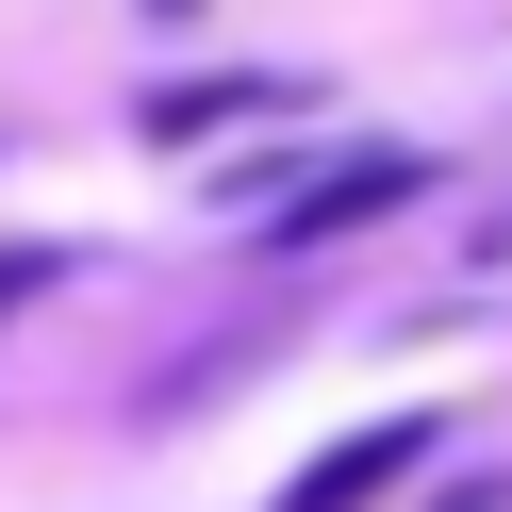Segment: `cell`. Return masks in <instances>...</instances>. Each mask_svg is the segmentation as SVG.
<instances>
[{
    "instance_id": "cell-4",
    "label": "cell",
    "mask_w": 512,
    "mask_h": 512,
    "mask_svg": "<svg viewBox=\"0 0 512 512\" xmlns=\"http://www.w3.org/2000/svg\"><path fill=\"white\" fill-rule=\"evenodd\" d=\"M446 512H512V479H463V496H446Z\"/></svg>"
},
{
    "instance_id": "cell-2",
    "label": "cell",
    "mask_w": 512,
    "mask_h": 512,
    "mask_svg": "<svg viewBox=\"0 0 512 512\" xmlns=\"http://www.w3.org/2000/svg\"><path fill=\"white\" fill-rule=\"evenodd\" d=\"M413 463H430V413H380V430H347V446H331V463H314L281 512H380Z\"/></svg>"
},
{
    "instance_id": "cell-1",
    "label": "cell",
    "mask_w": 512,
    "mask_h": 512,
    "mask_svg": "<svg viewBox=\"0 0 512 512\" xmlns=\"http://www.w3.org/2000/svg\"><path fill=\"white\" fill-rule=\"evenodd\" d=\"M413 182H430L413 149H331V182H298V199H265V232H281V248H331V232H364V215H397Z\"/></svg>"
},
{
    "instance_id": "cell-3",
    "label": "cell",
    "mask_w": 512,
    "mask_h": 512,
    "mask_svg": "<svg viewBox=\"0 0 512 512\" xmlns=\"http://www.w3.org/2000/svg\"><path fill=\"white\" fill-rule=\"evenodd\" d=\"M248 100H265V83H166V100H149V133H232Z\"/></svg>"
},
{
    "instance_id": "cell-5",
    "label": "cell",
    "mask_w": 512,
    "mask_h": 512,
    "mask_svg": "<svg viewBox=\"0 0 512 512\" xmlns=\"http://www.w3.org/2000/svg\"><path fill=\"white\" fill-rule=\"evenodd\" d=\"M149 17H199V0H149Z\"/></svg>"
}]
</instances>
